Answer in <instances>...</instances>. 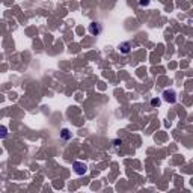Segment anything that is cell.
Segmentation results:
<instances>
[{"mask_svg": "<svg viewBox=\"0 0 193 193\" xmlns=\"http://www.w3.org/2000/svg\"><path fill=\"white\" fill-rule=\"evenodd\" d=\"M163 98H164L166 103L174 104V103L177 101V94H175V91H172V89H166V91L163 92Z\"/></svg>", "mask_w": 193, "mask_h": 193, "instance_id": "cell-1", "label": "cell"}, {"mask_svg": "<svg viewBox=\"0 0 193 193\" xmlns=\"http://www.w3.org/2000/svg\"><path fill=\"white\" fill-rule=\"evenodd\" d=\"M89 33L91 35H94V36H97V35H100L101 32H103V26L100 24V23H97V21H92L91 24H89Z\"/></svg>", "mask_w": 193, "mask_h": 193, "instance_id": "cell-2", "label": "cell"}, {"mask_svg": "<svg viewBox=\"0 0 193 193\" xmlns=\"http://www.w3.org/2000/svg\"><path fill=\"white\" fill-rule=\"evenodd\" d=\"M73 167L76 169V174H78V175H83V174L88 172L86 164H84V163H80V161H74V163H73Z\"/></svg>", "mask_w": 193, "mask_h": 193, "instance_id": "cell-3", "label": "cell"}, {"mask_svg": "<svg viewBox=\"0 0 193 193\" xmlns=\"http://www.w3.org/2000/svg\"><path fill=\"white\" fill-rule=\"evenodd\" d=\"M119 50H121V53L127 54V53L130 51V44H128V42H124V44H121V45H119Z\"/></svg>", "mask_w": 193, "mask_h": 193, "instance_id": "cell-4", "label": "cell"}, {"mask_svg": "<svg viewBox=\"0 0 193 193\" xmlns=\"http://www.w3.org/2000/svg\"><path fill=\"white\" fill-rule=\"evenodd\" d=\"M60 137H62L64 140H70V139H71V133H70V130L64 128V130H62V133H60Z\"/></svg>", "mask_w": 193, "mask_h": 193, "instance_id": "cell-5", "label": "cell"}, {"mask_svg": "<svg viewBox=\"0 0 193 193\" xmlns=\"http://www.w3.org/2000/svg\"><path fill=\"white\" fill-rule=\"evenodd\" d=\"M8 136V128L5 125H0V139H5Z\"/></svg>", "mask_w": 193, "mask_h": 193, "instance_id": "cell-6", "label": "cell"}, {"mask_svg": "<svg viewBox=\"0 0 193 193\" xmlns=\"http://www.w3.org/2000/svg\"><path fill=\"white\" fill-rule=\"evenodd\" d=\"M151 106H160V100L158 98H154V100H151Z\"/></svg>", "mask_w": 193, "mask_h": 193, "instance_id": "cell-7", "label": "cell"}, {"mask_svg": "<svg viewBox=\"0 0 193 193\" xmlns=\"http://www.w3.org/2000/svg\"><path fill=\"white\" fill-rule=\"evenodd\" d=\"M139 5H140V6H148V5H150V0H140Z\"/></svg>", "mask_w": 193, "mask_h": 193, "instance_id": "cell-8", "label": "cell"}]
</instances>
